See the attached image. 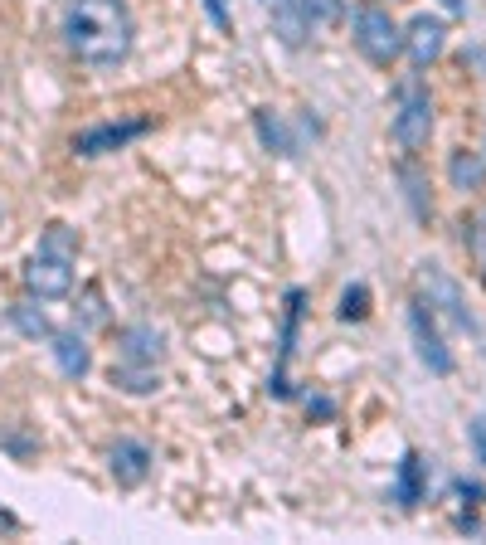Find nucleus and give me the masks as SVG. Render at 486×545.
<instances>
[{"mask_svg": "<svg viewBox=\"0 0 486 545\" xmlns=\"http://www.w3.org/2000/svg\"><path fill=\"white\" fill-rule=\"evenodd\" d=\"M112 385H122V389H132V395H147V389H156V370L151 366H112Z\"/></svg>", "mask_w": 486, "mask_h": 545, "instance_id": "4468645a", "label": "nucleus"}, {"mask_svg": "<svg viewBox=\"0 0 486 545\" xmlns=\"http://www.w3.org/2000/svg\"><path fill=\"white\" fill-rule=\"evenodd\" d=\"M151 122L147 117H127V122H103V127H88L74 136V151L78 156H107V151H122L127 142H137V136H147Z\"/></svg>", "mask_w": 486, "mask_h": 545, "instance_id": "39448f33", "label": "nucleus"}, {"mask_svg": "<svg viewBox=\"0 0 486 545\" xmlns=\"http://www.w3.org/2000/svg\"><path fill=\"white\" fill-rule=\"evenodd\" d=\"M0 530H15V516L10 511H0Z\"/></svg>", "mask_w": 486, "mask_h": 545, "instance_id": "412c9836", "label": "nucleus"}, {"mask_svg": "<svg viewBox=\"0 0 486 545\" xmlns=\"http://www.w3.org/2000/svg\"><path fill=\"white\" fill-rule=\"evenodd\" d=\"M112 478H117L122 487H141L151 478V449L137 439H122L117 449H112Z\"/></svg>", "mask_w": 486, "mask_h": 545, "instance_id": "6e6552de", "label": "nucleus"}, {"mask_svg": "<svg viewBox=\"0 0 486 545\" xmlns=\"http://www.w3.org/2000/svg\"><path fill=\"white\" fill-rule=\"evenodd\" d=\"M258 132H263V142L273 146V151H282V156H288V151H292V136L282 132V122H278L273 113H258Z\"/></svg>", "mask_w": 486, "mask_h": 545, "instance_id": "dca6fc26", "label": "nucleus"}, {"mask_svg": "<svg viewBox=\"0 0 486 545\" xmlns=\"http://www.w3.org/2000/svg\"><path fill=\"white\" fill-rule=\"evenodd\" d=\"M442 5H448V10H452V15H457V10H462V0H442Z\"/></svg>", "mask_w": 486, "mask_h": 545, "instance_id": "4be33fe9", "label": "nucleus"}, {"mask_svg": "<svg viewBox=\"0 0 486 545\" xmlns=\"http://www.w3.org/2000/svg\"><path fill=\"white\" fill-rule=\"evenodd\" d=\"M10 317H15V327L25 331V337H49V331H54V327H49V317L39 312V307H30V302H20Z\"/></svg>", "mask_w": 486, "mask_h": 545, "instance_id": "2eb2a0df", "label": "nucleus"}, {"mask_svg": "<svg viewBox=\"0 0 486 545\" xmlns=\"http://www.w3.org/2000/svg\"><path fill=\"white\" fill-rule=\"evenodd\" d=\"M467 433H471V449H477V463L486 468V419H471Z\"/></svg>", "mask_w": 486, "mask_h": 545, "instance_id": "6ab92c4d", "label": "nucleus"}, {"mask_svg": "<svg viewBox=\"0 0 486 545\" xmlns=\"http://www.w3.org/2000/svg\"><path fill=\"white\" fill-rule=\"evenodd\" d=\"M302 10H307L311 25H331V20L346 15V5H340V0H302Z\"/></svg>", "mask_w": 486, "mask_h": 545, "instance_id": "a211bd4d", "label": "nucleus"}, {"mask_svg": "<svg viewBox=\"0 0 486 545\" xmlns=\"http://www.w3.org/2000/svg\"><path fill=\"white\" fill-rule=\"evenodd\" d=\"M404 49H409V59L413 64H433L442 49H448V25L442 20H433V15H419L409 25V35H404Z\"/></svg>", "mask_w": 486, "mask_h": 545, "instance_id": "0eeeda50", "label": "nucleus"}, {"mask_svg": "<svg viewBox=\"0 0 486 545\" xmlns=\"http://www.w3.org/2000/svg\"><path fill=\"white\" fill-rule=\"evenodd\" d=\"M74 263H78V234L68 225H49L30 258V268H25V283L39 298H64L74 288Z\"/></svg>", "mask_w": 486, "mask_h": 545, "instance_id": "f03ea898", "label": "nucleus"}, {"mask_svg": "<svg viewBox=\"0 0 486 545\" xmlns=\"http://www.w3.org/2000/svg\"><path fill=\"white\" fill-rule=\"evenodd\" d=\"M394 501H399V507H419V501H423V458L419 453H404V463H399Z\"/></svg>", "mask_w": 486, "mask_h": 545, "instance_id": "f8f14e48", "label": "nucleus"}, {"mask_svg": "<svg viewBox=\"0 0 486 545\" xmlns=\"http://www.w3.org/2000/svg\"><path fill=\"white\" fill-rule=\"evenodd\" d=\"M59 30L78 64L112 68L132 49V10H127V0H68Z\"/></svg>", "mask_w": 486, "mask_h": 545, "instance_id": "f257e3e1", "label": "nucleus"}, {"mask_svg": "<svg viewBox=\"0 0 486 545\" xmlns=\"http://www.w3.org/2000/svg\"><path fill=\"white\" fill-rule=\"evenodd\" d=\"M205 5H209L214 25H219V30H228V5H224V0H205Z\"/></svg>", "mask_w": 486, "mask_h": 545, "instance_id": "aec40b11", "label": "nucleus"}, {"mask_svg": "<svg viewBox=\"0 0 486 545\" xmlns=\"http://www.w3.org/2000/svg\"><path fill=\"white\" fill-rule=\"evenodd\" d=\"M355 45L370 64L390 68L399 59V49H404V35H399V25L390 20V10L380 5H360L355 10Z\"/></svg>", "mask_w": 486, "mask_h": 545, "instance_id": "20e7f679", "label": "nucleus"}, {"mask_svg": "<svg viewBox=\"0 0 486 545\" xmlns=\"http://www.w3.org/2000/svg\"><path fill=\"white\" fill-rule=\"evenodd\" d=\"M413 341H419V356H423V366L433 370V375H452V351L442 346L438 337V327H433V312H428V302H413Z\"/></svg>", "mask_w": 486, "mask_h": 545, "instance_id": "423d86ee", "label": "nucleus"}, {"mask_svg": "<svg viewBox=\"0 0 486 545\" xmlns=\"http://www.w3.org/2000/svg\"><path fill=\"white\" fill-rule=\"evenodd\" d=\"M365 312H370V288H365V283L346 288V298H340V317H346V321H360Z\"/></svg>", "mask_w": 486, "mask_h": 545, "instance_id": "f3484780", "label": "nucleus"}, {"mask_svg": "<svg viewBox=\"0 0 486 545\" xmlns=\"http://www.w3.org/2000/svg\"><path fill=\"white\" fill-rule=\"evenodd\" d=\"M273 30L282 35V45H307V35H311V20H307V10H302V0H273Z\"/></svg>", "mask_w": 486, "mask_h": 545, "instance_id": "9b49d317", "label": "nucleus"}, {"mask_svg": "<svg viewBox=\"0 0 486 545\" xmlns=\"http://www.w3.org/2000/svg\"><path fill=\"white\" fill-rule=\"evenodd\" d=\"M54 360H59V370L68 375V380H83L93 366V351H88V341L78 337V331H59L54 337Z\"/></svg>", "mask_w": 486, "mask_h": 545, "instance_id": "9d476101", "label": "nucleus"}, {"mask_svg": "<svg viewBox=\"0 0 486 545\" xmlns=\"http://www.w3.org/2000/svg\"><path fill=\"white\" fill-rule=\"evenodd\" d=\"M122 360L127 366H151L161 360V331L156 327H127L122 331Z\"/></svg>", "mask_w": 486, "mask_h": 545, "instance_id": "1a4fd4ad", "label": "nucleus"}, {"mask_svg": "<svg viewBox=\"0 0 486 545\" xmlns=\"http://www.w3.org/2000/svg\"><path fill=\"white\" fill-rule=\"evenodd\" d=\"M448 176H452L457 190H477L486 180V156H481V151H457L452 166H448Z\"/></svg>", "mask_w": 486, "mask_h": 545, "instance_id": "ddd939ff", "label": "nucleus"}, {"mask_svg": "<svg viewBox=\"0 0 486 545\" xmlns=\"http://www.w3.org/2000/svg\"><path fill=\"white\" fill-rule=\"evenodd\" d=\"M394 142L399 151H423L428 146V132H433V97H428L423 78H404L399 83V107H394Z\"/></svg>", "mask_w": 486, "mask_h": 545, "instance_id": "7ed1b4c3", "label": "nucleus"}]
</instances>
